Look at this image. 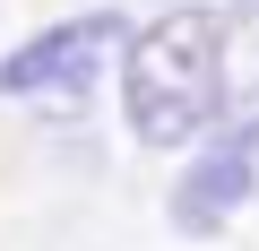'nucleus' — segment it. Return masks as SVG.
Returning <instances> with one entry per match:
<instances>
[{"label": "nucleus", "instance_id": "obj_1", "mask_svg": "<svg viewBox=\"0 0 259 251\" xmlns=\"http://www.w3.org/2000/svg\"><path fill=\"white\" fill-rule=\"evenodd\" d=\"M225 104V18L164 9L121 35V121L139 148H190Z\"/></svg>", "mask_w": 259, "mask_h": 251}, {"label": "nucleus", "instance_id": "obj_2", "mask_svg": "<svg viewBox=\"0 0 259 251\" xmlns=\"http://www.w3.org/2000/svg\"><path fill=\"white\" fill-rule=\"evenodd\" d=\"M112 52H121V18H112V9L61 18V26H44L26 52L0 61V95H26V104H78V95L104 78Z\"/></svg>", "mask_w": 259, "mask_h": 251}, {"label": "nucleus", "instance_id": "obj_3", "mask_svg": "<svg viewBox=\"0 0 259 251\" xmlns=\"http://www.w3.org/2000/svg\"><path fill=\"white\" fill-rule=\"evenodd\" d=\"M250 182H259V139L216 130V121H207L199 165L173 182V225H182V234H216V225H225V217L250 199Z\"/></svg>", "mask_w": 259, "mask_h": 251}, {"label": "nucleus", "instance_id": "obj_4", "mask_svg": "<svg viewBox=\"0 0 259 251\" xmlns=\"http://www.w3.org/2000/svg\"><path fill=\"white\" fill-rule=\"evenodd\" d=\"M216 130H242V139H259V78H250L242 95H225V104H216Z\"/></svg>", "mask_w": 259, "mask_h": 251}, {"label": "nucleus", "instance_id": "obj_5", "mask_svg": "<svg viewBox=\"0 0 259 251\" xmlns=\"http://www.w3.org/2000/svg\"><path fill=\"white\" fill-rule=\"evenodd\" d=\"M233 18H242V26H259V0H233Z\"/></svg>", "mask_w": 259, "mask_h": 251}]
</instances>
